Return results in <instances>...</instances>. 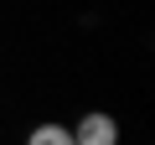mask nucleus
<instances>
[{
	"label": "nucleus",
	"instance_id": "2",
	"mask_svg": "<svg viewBox=\"0 0 155 145\" xmlns=\"http://www.w3.org/2000/svg\"><path fill=\"white\" fill-rule=\"evenodd\" d=\"M26 145H72V130L67 124H41V130L26 135Z\"/></svg>",
	"mask_w": 155,
	"mask_h": 145
},
{
	"label": "nucleus",
	"instance_id": "1",
	"mask_svg": "<svg viewBox=\"0 0 155 145\" xmlns=\"http://www.w3.org/2000/svg\"><path fill=\"white\" fill-rule=\"evenodd\" d=\"M72 145H119V124H114V114H104V109L83 114V119H78V130H72Z\"/></svg>",
	"mask_w": 155,
	"mask_h": 145
}]
</instances>
